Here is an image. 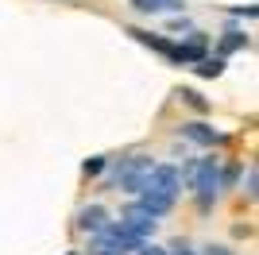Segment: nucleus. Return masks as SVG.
<instances>
[{
  "mask_svg": "<svg viewBox=\"0 0 259 255\" xmlns=\"http://www.w3.org/2000/svg\"><path fill=\"white\" fill-rule=\"evenodd\" d=\"M217 170H221L217 159H194V162H186V166L178 170V178L197 193V205H201V209H209V205L217 201Z\"/></svg>",
  "mask_w": 259,
  "mask_h": 255,
  "instance_id": "nucleus-1",
  "label": "nucleus"
},
{
  "mask_svg": "<svg viewBox=\"0 0 259 255\" xmlns=\"http://www.w3.org/2000/svg\"><path fill=\"white\" fill-rule=\"evenodd\" d=\"M178 190H182L178 166H170V162H155L140 193H147V197H162V201H174V197H178Z\"/></svg>",
  "mask_w": 259,
  "mask_h": 255,
  "instance_id": "nucleus-2",
  "label": "nucleus"
},
{
  "mask_svg": "<svg viewBox=\"0 0 259 255\" xmlns=\"http://www.w3.org/2000/svg\"><path fill=\"white\" fill-rule=\"evenodd\" d=\"M151 166H155V162L147 159V155H136V159L120 162V170H116V186H120L124 193H140V190H143V182H147V174H151Z\"/></svg>",
  "mask_w": 259,
  "mask_h": 255,
  "instance_id": "nucleus-3",
  "label": "nucleus"
},
{
  "mask_svg": "<svg viewBox=\"0 0 259 255\" xmlns=\"http://www.w3.org/2000/svg\"><path fill=\"white\" fill-rule=\"evenodd\" d=\"M205 54H209V39H205L201 31H194L186 42H174L166 58H170L174 66H197L201 58H205Z\"/></svg>",
  "mask_w": 259,
  "mask_h": 255,
  "instance_id": "nucleus-4",
  "label": "nucleus"
},
{
  "mask_svg": "<svg viewBox=\"0 0 259 255\" xmlns=\"http://www.w3.org/2000/svg\"><path fill=\"white\" fill-rule=\"evenodd\" d=\"M140 244H132V240H124V236H112V232H97V240L89 244V255H128L136 251Z\"/></svg>",
  "mask_w": 259,
  "mask_h": 255,
  "instance_id": "nucleus-5",
  "label": "nucleus"
},
{
  "mask_svg": "<svg viewBox=\"0 0 259 255\" xmlns=\"http://www.w3.org/2000/svg\"><path fill=\"white\" fill-rule=\"evenodd\" d=\"M182 136L190 139V143H197V147H217V143H225V132H217L213 124H201V120H194V124H182Z\"/></svg>",
  "mask_w": 259,
  "mask_h": 255,
  "instance_id": "nucleus-6",
  "label": "nucleus"
},
{
  "mask_svg": "<svg viewBox=\"0 0 259 255\" xmlns=\"http://www.w3.org/2000/svg\"><path fill=\"white\" fill-rule=\"evenodd\" d=\"M77 228L81 232H105L108 228V212L101 205H85V209L77 212Z\"/></svg>",
  "mask_w": 259,
  "mask_h": 255,
  "instance_id": "nucleus-7",
  "label": "nucleus"
},
{
  "mask_svg": "<svg viewBox=\"0 0 259 255\" xmlns=\"http://www.w3.org/2000/svg\"><path fill=\"white\" fill-rule=\"evenodd\" d=\"M244 47H248V35L236 31V27H228L225 39H221V58H225V54H232V51H244Z\"/></svg>",
  "mask_w": 259,
  "mask_h": 255,
  "instance_id": "nucleus-8",
  "label": "nucleus"
},
{
  "mask_svg": "<svg viewBox=\"0 0 259 255\" xmlns=\"http://www.w3.org/2000/svg\"><path fill=\"white\" fill-rule=\"evenodd\" d=\"M194 70H197V77H221V74H225V58H221V54H217V58H209V54H205Z\"/></svg>",
  "mask_w": 259,
  "mask_h": 255,
  "instance_id": "nucleus-9",
  "label": "nucleus"
},
{
  "mask_svg": "<svg viewBox=\"0 0 259 255\" xmlns=\"http://www.w3.org/2000/svg\"><path fill=\"white\" fill-rule=\"evenodd\" d=\"M178 97H182V101H186L190 108H197V112H209V101H205L201 93H197V89H182Z\"/></svg>",
  "mask_w": 259,
  "mask_h": 255,
  "instance_id": "nucleus-10",
  "label": "nucleus"
},
{
  "mask_svg": "<svg viewBox=\"0 0 259 255\" xmlns=\"http://www.w3.org/2000/svg\"><path fill=\"white\" fill-rule=\"evenodd\" d=\"M236 178H240V166H236V162L225 166V170H217V186H236Z\"/></svg>",
  "mask_w": 259,
  "mask_h": 255,
  "instance_id": "nucleus-11",
  "label": "nucleus"
},
{
  "mask_svg": "<svg viewBox=\"0 0 259 255\" xmlns=\"http://www.w3.org/2000/svg\"><path fill=\"white\" fill-rule=\"evenodd\" d=\"M132 8H136V12H147V16H155V12H166V4H162V0H132Z\"/></svg>",
  "mask_w": 259,
  "mask_h": 255,
  "instance_id": "nucleus-12",
  "label": "nucleus"
},
{
  "mask_svg": "<svg viewBox=\"0 0 259 255\" xmlns=\"http://www.w3.org/2000/svg\"><path fill=\"white\" fill-rule=\"evenodd\" d=\"M105 166H108V159H105V155H93V159H85V166H81V170H85L89 178H97V174H101Z\"/></svg>",
  "mask_w": 259,
  "mask_h": 255,
  "instance_id": "nucleus-13",
  "label": "nucleus"
},
{
  "mask_svg": "<svg viewBox=\"0 0 259 255\" xmlns=\"http://www.w3.org/2000/svg\"><path fill=\"white\" fill-rule=\"evenodd\" d=\"M136 251H140V255H166V251H162V247H155V244H140V247H136Z\"/></svg>",
  "mask_w": 259,
  "mask_h": 255,
  "instance_id": "nucleus-14",
  "label": "nucleus"
},
{
  "mask_svg": "<svg viewBox=\"0 0 259 255\" xmlns=\"http://www.w3.org/2000/svg\"><path fill=\"white\" fill-rule=\"evenodd\" d=\"M255 182H259V174H255V170H248V197H255Z\"/></svg>",
  "mask_w": 259,
  "mask_h": 255,
  "instance_id": "nucleus-15",
  "label": "nucleus"
},
{
  "mask_svg": "<svg viewBox=\"0 0 259 255\" xmlns=\"http://www.w3.org/2000/svg\"><path fill=\"white\" fill-rule=\"evenodd\" d=\"M162 4H166V12H182L186 0H162Z\"/></svg>",
  "mask_w": 259,
  "mask_h": 255,
  "instance_id": "nucleus-16",
  "label": "nucleus"
},
{
  "mask_svg": "<svg viewBox=\"0 0 259 255\" xmlns=\"http://www.w3.org/2000/svg\"><path fill=\"white\" fill-rule=\"evenodd\" d=\"M209 255H232L228 247H209Z\"/></svg>",
  "mask_w": 259,
  "mask_h": 255,
  "instance_id": "nucleus-17",
  "label": "nucleus"
},
{
  "mask_svg": "<svg viewBox=\"0 0 259 255\" xmlns=\"http://www.w3.org/2000/svg\"><path fill=\"white\" fill-rule=\"evenodd\" d=\"M174 255H197V251H186V247H174Z\"/></svg>",
  "mask_w": 259,
  "mask_h": 255,
  "instance_id": "nucleus-18",
  "label": "nucleus"
},
{
  "mask_svg": "<svg viewBox=\"0 0 259 255\" xmlns=\"http://www.w3.org/2000/svg\"><path fill=\"white\" fill-rule=\"evenodd\" d=\"M70 255H74V251H70Z\"/></svg>",
  "mask_w": 259,
  "mask_h": 255,
  "instance_id": "nucleus-19",
  "label": "nucleus"
}]
</instances>
